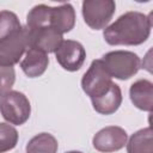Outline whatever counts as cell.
I'll use <instances>...</instances> for the list:
<instances>
[{"label": "cell", "mask_w": 153, "mask_h": 153, "mask_svg": "<svg viewBox=\"0 0 153 153\" xmlns=\"http://www.w3.org/2000/svg\"><path fill=\"white\" fill-rule=\"evenodd\" d=\"M151 29L152 19L149 14L129 11L106 26L103 37L110 45H140L148 39Z\"/></svg>", "instance_id": "cell-1"}, {"label": "cell", "mask_w": 153, "mask_h": 153, "mask_svg": "<svg viewBox=\"0 0 153 153\" xmlns=\"http://www.w3.org/2000/svg\"><path fill=\"white\" fill-rule=\"evenodd\" d=\"M75 25V11L71 4H61L51 7L44 4L33 6L26 16V26H49L60 33L69 32Z\"/></svg>", "instance_id": "cell-2"}, {"label": "cell", "mask_w": 153, "mask_h": 153, "mask_svg": "<svg viewBox=\"0 0 153 153\" xmlns=\"http://www.w3.org/2000/svg\"><path fill=\"white\" fill-rule=\"evenodd\" d=\"M111 78L128 80L141 68V60L137 54L128 50H114L100 59Z\"/></svg>", "instance_id": "cell-3"}, {"label": "cell", "mask_w": 153, "mask_h": 153, "mask_svg": "<svg viewBox=\"0 0 153 153\" xmlns=\"http://www.w3.org/2000/svg\"><path fill=\"white\" fill-rule=\"evenodd\" d=\"M0 114L10 124L22 126L30 118V100L24 93L11 90L0 97Z\"/></svg>", "instance_id": "cell-4"}, {"label": "cell", "mask_w": 153, "mask_h": 153, "mask_svg": "<svg viewBox=\"0 0 153 153\" xmlns=\"http://www.w3.org/2000/svg\"><path fill=\"white\" fill-rule=\"evenodd\" d=\"M112 80L100 59L93 60L81 78V88L91 98L104 96L111 87Z\"/></svg>", "instance_id": "cell-5"}, {"label": "cell", "mask_w": 153, "mask_h": 153, "mask_svg": "<svg viewBox=\"0 0 153 153\" xmlns=\"http://www.w3.org/2000/svg\"><path fill=\"white\" fill-rule=\"evenodd\" d=\"M116 10L112 0H85L82 1L81 13L84 22L93 30H102L108 26Z\"/></svg>", "instance_id": "cell-6"}, {"label": "cell", "mask_w": 153, "mask_h": 153, "mask_svg": "<svg viewBox=\"0 0 153 153\" xmlns=\"http://www.w3.org/2000/svg\"><path fill=\"white\" fill-rule=\"evenodd\" d=\"M27 48V29L22 26L19 30L0 39V65L13 67L19 62Z\"/></svg>", "instance_id": "cell-7"}, {"label": "cell", "mask_w": 153, "mask_h": 153, "mask_svg": "<svg viewBox=\"0 0 153 153\" xmlns=\"http://www.w3.org/2000/svg\"><path fill=\"white\" fill-rule=\"evenodd\" d=\"M57 63L68 72H76L81 68L86 59L84 45L73 39H65L55 51Z\"/></svg>", "instance_id": "cell-8"}, {"label": "cell", "mask_w": 153, "mask_h": 153, "mask_svg": "<svg viewBox=\"0 0 153 153\" xmlns=\"http://www.w3.org/2000/svg\"><path fill=\"white\" fill-rule=\"evenodd\" d=\"M128 141L127 131L118 126H109L97 131L92 139L93 147L102 153H112L122 149Z\"/></svg>", "instance_id": "cell-9"}, {"label": "cell", "mask_w": 153, "mask_h": 153, "mask_svg": "<svg viewBox=\"0 0 153 153\" xmlns=\"http://www.w3.org/2000/svg\"><path fill=\"white\" fill-rule=\"evenodd\" d=\"M26 29H27L29 48L41 50L45 54L55 53L63 41L62 33H60L59 31L49 26H41V27H32V29L26 26Z\"/></svg>", "instance_id": "cell-10"}, {"label": "cell", "mask_w": 153, "mask_h": 153, "mask_svg": "<svg viewBox=\"0 0 153 153\" xmlns=\"http://www.w3.org/2000/svg\"><path fill=\"white\" fill-rule=\"evenodd\" d=\"M49 57L48 54L29 48L25 53L24 59L20 61V68L29 78H38L41 76L48 68Z\"/></svg>", "instance_id": "cell-11"}, {"label": "cell", "mask_w": 153, "mask_h": 153, "mask_svg": "<svg viewBox=\"0 0 153 153\" xmlns=\"http://www.w3.org/2000/svg\"><path fill=\"white\" fill-rule=\"evenodd\" d=\"M129 97L137 109L151 112L153 106V84L147 79L136 80L130 85Z\"/></svg>", "instance_id": "cell-12"}, {"label": "cell", "mask_w": 153, "mask_h": 153, "mask_svg": "<svg viewBox=\"0 0 153 153\" xmlns=\"http://www.w3.org/2000/svg\"><path fill=\"white\" fill-rule=\"evenodd\" d=\"M93 109L100 115H111L118 110L122 104V91L121 87L112 82L110 90L102 97L91 99Z\"/></svg>", "instance_id": "cell-13"}, {"label": "cell", "mask_w": 153, "mask_h": 153, "mask_svg": "<svg viewBox=\"0 0 153 153\" xmlns=\"http://www.w3.org/2000/svg\"><path fill=\"white\" fill-rule=\"evenodd\" d=\"M127 153H153L151 127L135 131L127 141Z\"/></svg>", "instance_id": "cell-14"}, {"label": "cell", "mask_w": 153, "mask_h": 153, "mask_svg": "<svg viewBox=\"0 0 153 153\" xmlns=\"http://www.w3.org/2000/svg\"><path fill=\"white\" fill-rule=\"evenodd\" d=\"M59 148L57 140L49 133H39L31 137L26 143V153H56Z\"/></svg>", "instance_id": "cell-15"}, {"label": "cell", "mask_w": 153, "mask_h": 153, "mask_svg": "<svg viewBox=\"0 0 153 153\" xmlns=\"http://www.w3.org/2000/svg\"><path fill=\"white\" fill-rule=\"evenodd\" d=\"M19 134L10 123H0V153L8 152L17 146Z\"/></svg>", "instance_id": "cell-16"}, {"label": "cell", "mask_w": 153, "mask_h": 153, "mask_svg": "<svg viewBox=\"0 0 153 153\" xmlns=\"http://www.w3.org/2000/svg\"><path fill=\"white\" fill-rule=\"evenodd\" d=\"M22 26L23 25L14 12L7 10L0 11V39L19 30Z\"/></svg>", "instance_id": "cell-17"}, {"label": "cell", "mask_w": 153, "mask_h": 153, "mask_svg": "<svg viewBox=\"0 0 153 153\" xmlns=\"http://www.w3.org/2000/svg\"><path fill=\"white\" fill-rule=\"evenodd\" d=\"M16 81V72L13 67H6L0 65V97L11 91Z\"/></svg>", "instance_id": "cell-18"}, {"label": "cell", "mask_w": 153, "mask_h": 153, "mask_svg": "<svg viewBox=\"0 0 153 153\" xmlns=\"http://www.w3.org/2000/svg\"><path fill=\"white\" fill-rule=\"evenodd\" d=\"M66 153H82V152H80V151H68Z\"/></svg>", "instance_id": "cell-19"}]
</instances>
